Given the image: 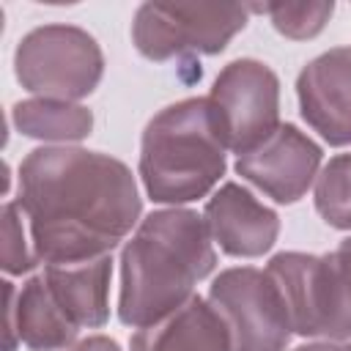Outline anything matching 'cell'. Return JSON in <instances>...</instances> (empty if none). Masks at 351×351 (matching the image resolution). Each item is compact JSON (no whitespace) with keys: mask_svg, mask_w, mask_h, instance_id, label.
Masks as SVG:
<instances>
[{"mask_svg":"<svg viewBox=\"0 0 351 351\" xmlns=\"http://www.w3.org/2000/svg\"><path fill=\"white\" fill-rule=\"evenodd\" d=\"M16 203L44 266L110 255L143 211L137 181L121 159L69 145H44L22 159Z\"/></svg>","mask_w":351,"mask_h":351,"instance_id":"6da1fadb","label":"cell"},{"mask_svg":"<svg viewBox=\"0 0 351 351\" xmlns=\"http://www.w3.org/2000/svg\"><path fill=\"white\" fill-rule=\"evenodd\" d=\"M217 266L206 219L192 208H159L140 219L121 250L118 318L143 329L178 310Z\"/></svg>","mask_w":351,"mask_h":351,"instance_id":"7a4b0ae2","label":"cell"},{"mask_svg":"<svg viewBox=\"0 0 351 351\" xmlns=\"http://www.w3.org/2000/svg\"><path fill=\"white\" fill-rule=\"evenodd\" d=\"M225 140L208 96L159 110L140 143V178L154 203L181 206L206 197L225 176Z\"/></svg>","mask_w":351,"mask_h":351,"instance_id":"3957f363","label":"cell"},{"mask_svg":"<svg viewBox=\"0 0 351 351\" xmlns=\"http://www.w3.org/2000/svg\"><path fill=\"white\" fill-rule=\"evenodd\" d=\"M14 74L38 99L77 101L101 82L104 55L96 38L77 25H41L16 44Z\"/></svg>","mask_w":351,"mask_h":351,"instance_id":"277c9868","label":"cell"},{"mask_svg":"<svg viewBox=\"0 0 351 351\" xmlns=\"http://www.w3.org/2000/svg\"><path fill=\"white\" fill-rule=\"evenodd\" d=\"M250 5L239 3H143L134 11L132 44L148 60L219 55L244 30Z\"/></svg>","mask_w":351,"mask_h":351,"instance_id":"5b68a950","label":"cell"},{"mask_svg":"<svg viewBox=\"0 0 351 351\" xmlns=\"http://www.w3.org/2000/svg\"><path fill=\"white\" fill-rule=\"evenodd\" d=\"M208 302L225 318L233 351H285L293 326L266 269L236 266L219 271L208 288Z\"/></svg>","mask_w":351,"mask_h":351,"instance_id":"8992f818","label":"cell"},{"mask_svg":"<svg viewBox=\"0 0 351 351\" xmlns=\"http://www.w3.org/2000/svg\"><path fill=\"white\" fill-rule=\"evenodd\" d=\"M208 101L225 148L239 156L258 148L280 126V80L255 58L230 60L217 74Z\"/></svg>","mask_w":351,"mask_h":351,"instance_id":"52a82bcc","label":"cell"},{"mask_svg":"<svg viewBox=\"0 0 351 351\" xmlns=\"http://www.w3.org/2000/svg\"><path fill=\"white\" fill-rule=\"evenodd\" d=\"M321 145L313 143L293 123H280L250 154L236 159V173L266 192L274 203H296L307 195L321 167Z\"/></svg>","mask_w":351,"mask_h":351,"instance_id":"ba28073f","label":"cell"},{"mask_svg":"<svg viewBox=\"0 0 351 351\" xmlns=\"http://www.w3.org/2000/svg\"><path fill=\"white\" fill-rule=\"evenodd\" d=\"M299 112L324 143L351 145V47L313 58L296 77Z\"/></svg>","mask_w":351,"mask_h":351,"instance_id":"9c48e42d","label":"cell"},{"mask_svg":"<svg viewBox=\"0 0 351 351\" xmlns=\"http://www.w3.org/2000/svg\"><path fill=\"white\" fill-rule=\"evenodd\" d=\"M211 239L225 255L261 258L280 236V217L236 181L222 184L206 203L203 214Z\"/></svg>","mask_w":351,"mask_h":351,"instance_id":"30bf717a","label":"cell"},{"mask_svg":"<svg viewBox=\"0 0 351 351\" xmlns=\"http://www.w3.org/2000/svg\"><path fill=\"white\" fill-rule=\"evenodd\" d=\"M132 351H233L230 329L203 296H189L162 321L143 326L129 340Z\"/></svg>","mask_w":351,"mask_h":351,"instance_id":"8fae6325","label":"cell"},{"mask_svg":"<svg viewBox=\"0 0 351 351\" xmlns=\"http://www.w3.org/2000/svg\"><path fill=\"white\" fill-rule=\"evenodd\" d=\"M52 299L77 329H99L110 318L112 258L101 255L85 263H55L41 271Z\"/></svg>","mask_w":351,"mask_h":351,"instance_id":"7c38bea8","label":"cell"},{"mask_svg":"<svg viewBox=\"0 0 351 351\" xmlns=\"http://www.w3.org/2000/svg\"><path fill=\"white\" fill-rule=\"evenodd\" d=\"M14 126L33 140L44 143H77L93 129V112L74 101L55 99H25L11 110Z\"/></svg>","mask_w":351,"mask_h":351,"instance_id":"4fadbf2b","label":"cell"},{"mask_svg":"<svg viewBox=\"0 0 351 351\" xmlns=\"http://www.w3.org/2000/svg\"><path fill=\"white\" fill-rule=\"evenodd\" d=\"M315 211L329 228L351 230V154L332 156L318 173Z\"/></svg>","mask_w":351,"mask_h":351,"instance_id":"5bb4252c","label":"cell"},{"mask_svg":"<svg viewBox=\"0 0 351 351\" xmlns=\"http://www.w3.org/2000/svg\"><path fill=\"white\" fill-rule=\"evenodd\" d=\"M250 11H261L271 19L274 30L285 38L293 41H307L315 38L329 16L335 14V3L321 0V3H263V5H250Z\"/></svg>","mask_w":351,"mask_h":351,"instance_id":"9a60e30c","label":"cell"},{"mask_svg":"<svg viewBox=\"0 0 351 351\" xmlns=\"http://www.w3.org/2000/svg\"><path fill=\"white\" fill-rule=\"evenodd\" d=\"M22 217L25 214L16 200H8L3 206V271L5 274H25L38 266L33 244H27L25 239Z\"/></svg>","mask_w":351,"mask_h":351,"instance_id":"2e32d148","label":"cell"},{"mask_svg":"<svg viewBox=\"0 0 351 351\" xmlns=\"http://www.w3.org/2000/svg\"><path fill=\"white\" fill-rule=\"evenodd\" d=\"M69 351H121V346H118L115 340L104 337V335H90V337L80 340V343H77L74 348H69Z\"/></svg>","mask_w":351,"mask_h":351,"instance_id":"e0dca14e","label":"cell"},{"mask_svg":"<svg viewBox=\"0 0 351 351\" xmlns=\"http://www.w3.org/2000/svg\"><path fill=\"white\" fill-rule=\"evenodd\" d=\"M293 351H346V348L326 340V343H307V346H299V348H293Z\"/></svg>","mask_w":351,"mask_h":351,"instance_id":"ac0fdd59","label":"cell"},{"mask_svg":"<svg viewBox=\"0 0 351 351\" xmlns=\"http://www.w3.org/2000/svg\"><path fill=\"white\" fill-rule=\"evenodd\" d=\"M343 348H346V351H351V343H348V346H343Z\"/></svg>","mask_w":351,"mask_h":351,"instance_id":"d6986e66","label":"cell"}]
</instances>
